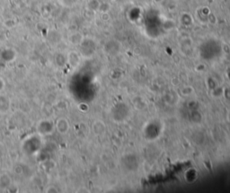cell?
Segmentation results:
<instances>
[{"instance_id": "cell-1", "label": "cell", "mask_w": 230, "mask_h": 193, "mask_svg": "<svg viewBox=\"0 0 230 193\" xmlns=\"http://www.w3.org/2000/svg\"><path fill=\"white\" fill-rule=\"evenodd\" d=\"M56 129L59 134H66L69 129V124L66 118H59L55 124Z\"/></svg>"}, {"instance_id": "cell-2", "label": "cell", "mask_w": 230, "mask_h": 193, "mask_svg": "<svg viewBox=\"0 0 230 193\" xmlns=\"http://www.w3.org/2000/svg\"><path fill=\"white\" fill-rule=\"evenodd\" d=\"M10 99L6 95H0V113H6L10 109Z\"/></svg>"}, {"instance_id": "cell-3", "label": "cell", "mask_w": 230, "mask_h": 193, "mask_svg": "<svg viewBox=\"0 0 230 193\" xmlns=\"http://www.w3.org/2000/svg\"><path fill=\"white\" fill-rule=\"evenodd\" d=\"M78 36H80V33H77L71 34L69 36V38H68L69 43H73V44H77V43H79L82 39H77Z\"/></svg>"}, {"instance_id": "cell-4", "label": "cell", "mask_w": 230, "mask_h": 193, "mask_svg": "<svg viewBox=\"0 0 230 193\" xmlns=\"http://www.w3.org/2000/svg\"><path fill=\"white\" fill-rule=\"evenodd\" d=\"M4 88H5V81H4L3 79L0 78V91H1L2 89H4Z\"/></svg>"}]
</instances>
